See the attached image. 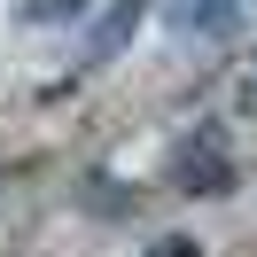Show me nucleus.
<instances>
[{
    "label": "nucleus",
    "instance_id": "1",
    "mask_svg": "<svg viewBox=\"0 0 257 257\" xmlns=\"http://www.w3.org/2000/svg\"><path fill=\"white\" fill-rule=\"evenodd\" d=\"M172 179H179V195H226V187H234V156H226V141H218V125H203V133H187V148H179V164H172Z\"/></svg>",
    "mask_w": 257,
    "mask_h": 257
},
{
    "label": "nucleus",
    "instance_id": "2",
    "mask_svg": "<svg viewBox=\"0 0 257 257\" xmlns=\"http://www.w3.org/2000/svg\"><path fill=\"white\" fill-rule=\"evenodd\" d=\"M133 24H141V0H117L109 16H101V39H94V55H117V47H125V32H133Z\"/></svg>",
    "mask_w": 257,
    "mask_h": 257
},
{
    "label": "nucleus",
    "instance_id": "3",
    "mask_svg": "<svg viewBox=\"0 0 257 257\" xmlns=\"http://www.w3.org/2000/svg\"><path fill=\"white\" fill-rule=\"evenodd\" d=\"M226 8H234V0H187V8H179V24H187V32H203V24H218Z\"/></svg>",
    "mask_w": 257,
    "mask_h": 257
}]
</instances>
